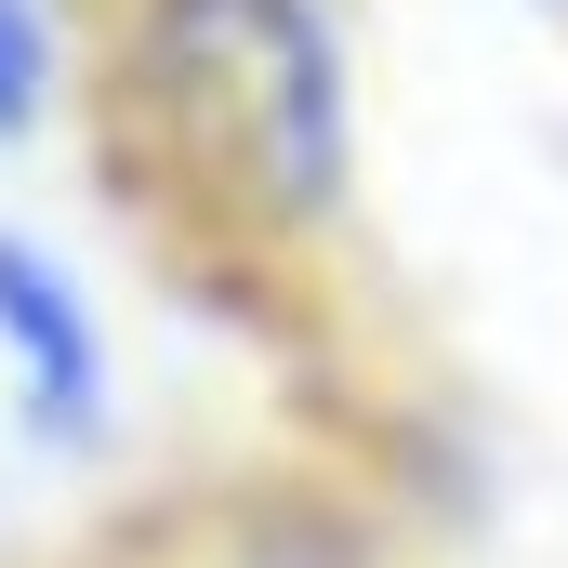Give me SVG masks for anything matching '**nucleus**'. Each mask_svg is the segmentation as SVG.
<instances>
[{
  "mask_svg": "<svg viewBox=\"0 0 568 568\" xmlns=\"http://www.w3.org/2000/svg\"><path fill=\"white\" fill-rule=\"evenodd\" d=\"M120 106L172 199L239 239H291L344 199V40L317 0H133Z\"/></svg>",
  "mask_w": 568,
  "mask_h": 568,
  "instance_id": "nucleus-1",
  "label": "nucleus"
},
{
  "mask_svg": "<svg viewBox=\"0 0 568 568\" xmlns=\"http://www.w3.org/2000/svg\"><path fill=\"white\" fill-rule=\"evenodd\" d=\"M0 344H13V371H27V424H40V436H93V424H106L93 304L53 278L27 239H0Z\"/></svg>",
  "mask_w": 568,
  "mask_h": 568,
  "instance_id": "nucleus-2",
  "label": "nucleus"
},
{
  "mask_svg": "<svg viewBox=\"0 0 568 568\" xmlns=\"http://www.w3.org/2000/svg\"><path fill=\"white\" fill-rule=\"evenodd\" d=\"M40 93H53V27H40V0H0V133H27Z\"/></svg>",
  "mask_w": 568,
  "mask_h": 568,
  "instance_id": "nucleus-3",
  "label": "nucleus"
}]
</instances>
